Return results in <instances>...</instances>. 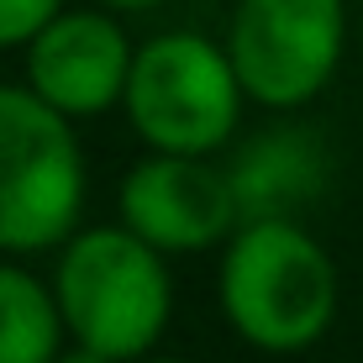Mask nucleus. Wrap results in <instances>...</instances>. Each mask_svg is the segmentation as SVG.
Masks as SVG:
<instances>
[{"label": "nucleus", "instance_id": "nucleus-4", "mask_svg": "<svg viewBox=\"0 0 363 363\" xmlns=\"http://www.w3.org/2000/svg\"><path fill=\"white\" fill-rule=\"evenodd\" d=\"M242 95L247 90L232 69V53L190 32H164L132 58L127 116L137 137L158 153L206 158L232 137Z\"/></svg>", "mask_w": 363, "mask_h": 363}, {"label": "nucleus", "instance_id": "nucleus-9", "mask_svg": "<svg viewBox=\"0 0 363 363\" xmlns=\"http://www.w3.org/2000/svg\"><path fill=\"white\" fill-rule=\"evenodd\" d=\"M64 311L32 274L0 264V363H53Z\"/></svg>", "mask_w": 363, "mask_h": 363}, {"label": "nucleus", "instance_id": "nucleus-7", "mask_svg": "<svg viewBox=\"0 0 363 363\" xmlns=\"http://www.w3.org/2000/svg\"><path fill=\"white\" fill-rule=\"evenodd\" d=\"M132 48L121 27L100 11H58L27 43V84L64 116H100L127 100Z\"/></svg>", "mask_w": 363, "mask_h": 363}, {"label": "nucleus", "instance_id": "nucleus-6", "mask_svg": "<svg viewBox=\"0 0 363 363\" xmlns=\"http://www.w3.org/2000/svg\"><path fill=\"white\" fill-rule=\"evenodd\" d=\"M121 216L158 253H190L232 232L237 190L221 169L200 164V153H158L127 174Z\"/></svg>", "mask_w": 363, "mask_h": 363}, {"label": "nucleus", "instance_id": "nucleus-11", "mask_svg": "<svg viewBox=\"0 0 363 363\" xmlns=\"http://www.w3.org/2000/svg\"><path fill=\"white\" fill-rule=\"evenodd\" d=\"M53 363H116V358L100 353V347H90V342H79V347H69V353H58Z\"/></svg>", "mask_w": 363, "mask_h": 363}, {"label": "nucleus", "instance_id": "nucleus-2", "mask_svg": "<svg viewBox=\"0 0 363 363\" xmlns=\"http://www.w3.org/2000/svg\"><path fill=\"white\" fill-rule=\"evenodd\" d=\"M53 295L74 342H90L121 363L158 342L174 290L147 237H137L132 227H95L64 247Z\"/></svg>", "mask_w": 363, "mask_h": 363}, {"label": "nucleus", "instance_id": "nucleus-5", "mask_svg": "<svg viewBox=\"0 0 363 363\" xmlns=\"http://www.w3.org/2000/svg\"><path fill=\"white\" fill-rule=\"evenodd\" d=\"M227 53L258 106H306L342 58V0H242Z\"/></svg>", "mask_w": 363, "mask_h": 363}, {"label": "nucleus", "instance_id": "nucleus-3", "mask_svg": "<svg viewBox=\"0 0 363 363\" xmlns=\"http://www.w3.org/2000/svg\"><path fill=\"white\" fill-rule=\"evenodd\" d=\"M84 158L69 116L43 95L0 84V253H43L74 232Z\"/></svg>", "mask_w": 363, "mask_h": 363}, {"label": "nucleus", "instance_id": "nucleus-13", "mask_svg": "<svg viewBox=\"0 0 363 363\" xmlns=\"http://www.w3.org/2000/svg\"><path fill=\"white\" fill-rule=\"evenodd\" d=\"M158 363H174V358H158Z\"/></svg>", "mask_w": 363, "mask_h": 363}, {"label": "nucleus", "instance_id": "nucleus-10", "mask_svg": "<svg viewBox=\"0 0 363 363\" xmlns=\"http://www.w3.org/2000/svg\"><path fill=\"white\" fill-rule=\"evenodd\" d=\"M58 11H64V0H0V48L32 43Z\"/></svg>", "mask_w": 363, "mask_h": 363}, {"label": "nucleus", "instance_id": "nucleus-12", "mask_svg": "<svg viewBox=\"0 0 363 363\" xmlns=\"http://www.w3.org/2000/svg\"><path fill=\"white\" fill-rule=\"evenodd\" d=\"M106 6H116V11H143V6H158V0H106Z\"/></svg>", "mask_w": 363, "mask_h": 363}, {"label": "nucleus", "instance_id": "nucleus-1", "mask_svg": "<svg viewBox=\"0 0 363 363\" xmlns=\"http://www.w3.org/2000/svg\"><path fill=\"white\" fill-rule=\"evenodd\" d=\"M221 311L264 353H306L332 327L337 269L290 216L247 221L221 264Z\"/></svg>", "mask_w": 363, "mask_h": 363}, {"label": "nucleus", "instance_id": "nucleus-8", "mask_svg": "<svg viewBox=\"0 0 363 363\" xmlns=\"http://www.w3.org/2000/svg\"><path fill=\"white\" fill-rule=\"evenodd\" d=\"M321 184V147L311 137H300V127L264 137L242 153V164L232 174L237 190V216L264 221V216H290L306 195H316Z\"/></svg>", "mask_w": 363, "mask_h": 363}]
</instances>
